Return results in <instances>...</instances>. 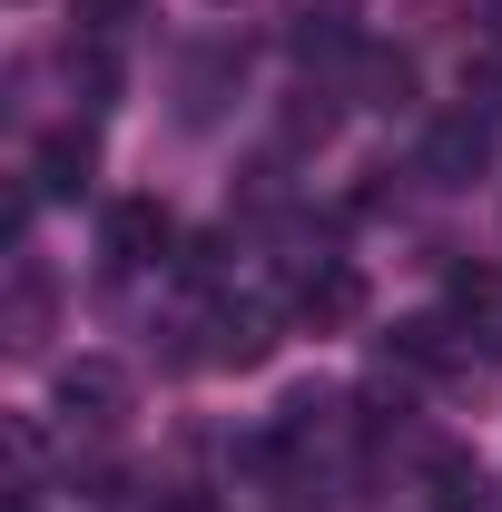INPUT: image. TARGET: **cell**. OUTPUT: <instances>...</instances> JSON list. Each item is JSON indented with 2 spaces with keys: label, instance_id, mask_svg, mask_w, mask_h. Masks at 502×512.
<instances>
[{
  "label": "cell",
  "instance_id": "1",
  "mask_svg": "<svg viewBox=\"0 0 502 512\" xmlns=\"http://www.w3.org/2000/svg\"><path fill=\"white\" fill-rule=\"evenodd\" d=\"M50 404H60V424H79V434H109V424L128 414V375L109 365V355H79V365L50 375Z\"/></svg>",
  "mask_w": 502,
  "mask_h": 512
},
{
  "label": "cell",
  "instance_id": "2",
  "mask_svg": "<svg viewBox=\"0 0 502 512\" xmlns=\"http://www.w3.org/2000/svg\"><path fill=\"white\" fill-rule=\"evenodd\" d=\"M493 168V119L483 109H453V119L424 128V178H443V188H473Z\"/></svg>",
  "mask_w": 502,
  "mask_h": 512
},
{
  "label": "cell",
  "instance_id": "3",
  "mask_svg": "<svg viewBox=\"0 0 502 512\" xmlns=\"http://www.w3.org/2000/svg\"><path fill=\"white\" fill-rule=\"evenodd\" d=\"M99 237H109V266H158L168 256V207L158 197H119L99 217Z\"/></svg>",
  "mask_w": 502,
  "mask_h": 512
},
{
  "label": "cell",
  "instance_id": "4",
  "mask_svg": "<svg viewBox=\"0 0 502 512\" xmlns=\"http://www.w3.org/2000/svg\"><path fill=\"white\" fill-rule=\"evenodd\" d=\"M355 306H365V276H355L345 256H315L306 276H296V316L306 325H345Z\"/></svg>",
  "mask_w": 502,
  "mask_h": 512
},
{
  "label": "cell",
  "instance_id": "5",
  "mask_svg": "<svg viewBox=\"0 0 502 512\" xmlns=\"http://www.w3.org/2000/svg\"><path fill=\"white\" fill-rule=\"evenodd\" d=\"M453 316L473 325L483 355H502V276L493 266H463V276H453Z\"/></svg>",
  "mask_w": 502,
  "mask_h": 512
},
{
  "label": "cell",
  "instance_id": "6",
  "mask_svg": "<svg viewBox=\"0 0 502 512\" xmlns=\"http://www.w3.org/2000/svg\"><path fill=\"white\" fill-rule=\"evenodd\" d=\"M30 168H40V178H30L40 197H79V188H89V128H60V138H40V158H30Z\"/></svg>",
  "mask_w": 502,
  "mask_h": 512
},
{
  "label": "cell",
  "instance_id": "7",
  "mask_svg": "<svg viewBox=\"0 0 502 512\" xmlns=\"http://www.w3.org/2000/svg\"><path fill=\"white\" fill-rule=\"evenodd\" d=\"M424 483H434L443 512H483V463H473V453L434 444V453H424Z\"/></svg>",
  "mask_w": 502,
  "mask_h": 512
},
{
  "label": "cell",
  "instance_id": "8",
  "mask_svg": "<svg viewBox=\"0 0 502 512\" xmlns=\"http://www.w3.org/2000/svg\"><path fill=\"white\" fill-rule=\"evenodd\" d=\"M128 10H138V0H79V20H89V30H119Z\"/></svg>",
  "mask_w": 502,
  "mask_h": 512
},
{
  "label": "cell",
  "instance_id": "9",
  "mask_svg": "<svg viewBox=\"0 0 502 512\" xmlns=\"http://www.w3.org/2000/svg\"><path fill=\"white\" fill-rule=\"evenodd\" d=\"M10 512H40V493H10Z\"/></svg>",
  "mask_w": 502,
  "mask_h": 512
}]
</instances>
